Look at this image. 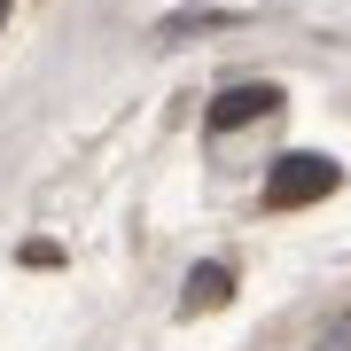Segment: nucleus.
Here are the masks:
<instances>
[{"mask_svg": "<svg viewBox=\"0 0 351 351\" xmlns=\"http://www.w3.org/2000/svg\"><path fill=\"white\" fill-rule=\"evenodd\" d=\"M336 188H343V164L336 156H313V149H289L274 172H265V203H274V211H304V203H320Z\"/></svg>", "mask_w": 351, "mask_h": 351, "instance_id": "nucleus-1", "label": "nucleus"}, {"mask_svg": "<svg viewBox=\"0 0 351 351\" xmlns=\"http://www.w3.org/2000/svg\"><path fill=\"white\" fill-rule=\"evenodd\" d=\"M265 110H281L274 86H226L211 101V133H234V125H250V117H265Z\"/></svg>", "mask_w": 351, "mask_h": 351, "instance_id": "nucleus-2", "label": "nucleus"}, {"mask_svg": "<svg viewBox=\"0 0 351 351\" xmlns=\"http://www.w3.org/2000/svg\"><path fill=\"white\" fill-rule=\"evenodd\" d=\"M226 289H234V274H226V265H203V274L188 281V313H211V304H226Z\"/></svg>", "mask_w": 351, "mask_h": 351, "instance_id": "nucleus-3", "label": "nucleus"}, {"mask_svg": "<svg viewBox=\"0 0 351 351\" xmlns=\"http://www.w3.org/2000/svg\"><path fill=\"white\" fill-rule=\"evenodd\" d=\"M0 24H8V0H0Z\"/></svg>", "mask_w": 351, "mask_h": 351, "instance_id": "nucleus-4", "label": "nucleus"}]
</instances>
